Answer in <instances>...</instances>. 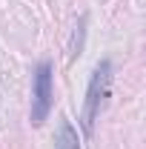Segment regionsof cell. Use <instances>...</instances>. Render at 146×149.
I'll return each mask as SVG.
<instances>
[{"label": "cell", "mask_w": 146, "mask_h": 149, "mask_svg": "<svg viewBox=\"0 0 146 149\" xmlns=\"http://www.w3.org/2000/svg\"><path fill=\"white\" fill-rule=\"evenodd\" d=\"M109 83H112V63L100 60L92 72L89 89H86V103H83V129L86 132H92V126H95V118H97V112L109 95Z\"/></svg>", "instance_id": "6da1fadb"}, {"label": "cell", "mask_w": 146, "mask_h": 149, "mask_svg": "<svg viewBox=\"0 0 146 149\" xmlns=\"http://www.w3.org/2000/svg\"><path fill=\"white\" fill-rule=\"evenodd\" d=\"M32 123L40 126L52 109V66L43 60L35 69V86H32Z\"/></svg>", "instance_id": "7a4b0ae2"}, {"label": "cell", "mask_w": 146, "mask_h": 149, "mask_svg": "<svg viewBox=\"0 0 146 149\" xmlns=\"http://www.w3.org/2000/svg\"><path fill=\"white\" fill-rule=\"evenodd\" d=\"M55 149H80V141H77V132L69 120H60L57 126V141H55Z\"/></svg>", "instance_id": "3957f363"}]
</instances>
